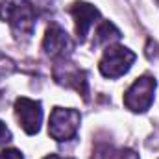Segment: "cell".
<instances>
[{
  "label": "cell",
  "instance_id": "6da1fadb",
  "mask_svg": "<svg viewBox=\"0 0 159 159\" xmlns=\"http://www.w3.org/2000/svg\"><path fill=\"white\" fill-rule=\"evenodd\" d=\"M0 17L13 28L17 35L30 37L35 28V11L28 0H2Z\"/></svg>",
  "mask_w": 159,
  "mask_h": 159
},
{
  "label": "cell",
  "instance_id": "7a4b0ae2",
  "mask_svg": "<svg viewBox=\"0 0 159 159\" xmlns=\"http://www.w3.org/2000/svg\"><path fill=\"white\" fill-rule=\"evenodd\" d=\"M80 113L70 107H54L48 120V133L52 139L63 143L70 141L80 128Z\"/></svg>",
  "mask_w": 159,
  "mask_h": 159
},
{
  "label": "cell",
  "instance_id": "3957f363",
  "mask_svg": "<svg viewBox=\"0 0 159 159\" xmlns=\"http://www.w3.org/2000/svg\"><path fill=\"white\" fill-rule=\"evenodd\" d=\"M156 85V80L148 74L137 78L124 94V106L133 113H144L146 109H150L154 102Z\"/></svg>",
  "mask_w": 159,
  "mask_h": 159
},
{
  "label": "cell",
  "instance_id": "277c9868",
  "mask_svg": "<svg viewBox=\"0 0 159 159\" xmlns=\"http://www.w3.org/2000/svg\"><path fill=\"white\" fill-rule=\"evenodd\" d=\"M135 61V54L124 46H109L100 59V72L106 78H120Z\"/></svg>",
  "mask_w": 159,
  "mask_h": 159
},
{
  "label": "cell",
  "instance_id": "5b68a950",
  "mask_svg": "<svg viewBox=\"0 0 159 159\" xmlns=\"http://www.w3.org/2000/svg\"><path fill=\"white\" fill-rule=\"evenodd\" d=\"M43 48L44 52L54 57V59H67L72 52V41L67 35V32L57 26V24H52L48 30H46V35H44V41H43Z\"/></svg>",
  "mask_w": 159,
  "mask_h": 159
},
{
  "label": "cell",
  "instance_id": "8992f818",
  "mask_svg": "<svg viewBox=\"0 0 159 159\" xmlns=\"http://www.w3.org/2000/svg\"><path fill=\"white\" fill-rule=\"evenodd\" d=\"M15 113H17V119L20 122L22 129L28 135H35L39 131L41 120H43L41 102H35V100H30V98L20 96L15 102Z\"/></svg>",
  "mask_w": 159,
  "mask_h": 159
},
{
  "label": "cell",
  "instance_id": "52a82bcc",
  "mask_svg": "<svg viewBox=\"0 0 159 159\" xmlns=\"http://www.w3.org/2000/svg\"><path fill=\"white\" fill-rule=\"evenodd\" d=\"M70 13L76 20V34L83 41L87 37V32L91 30V26L94 24V20L100 19V11L87 2H76L70 6Z\"/></svg>",
  "mask_w": 159,
  "mask_h": 159
},
{
  "label": "cell",
  "instance_id": "ba28073f",
  "mask_svg": "<svg viewBox=\"0 0 159 159\" xmlns=\"http://www.w3.org/2000/svg\"><path fill=\"white\" fill-rule=\"evenodd\" d=\"M61 69H63V72L54 70V78L67 87H74L78 93L87 96V76H85V72L72 67V65H65V63H61Z\"/></svg>",
  "mask_w": 159,
  "mask_h": 159
},
{
  "label": "cell",
  "instance_id": "9c48e42d",
  "mask_svg": "<svg viewBox=\"0 0 159 159\" xmlns=\"http://www.w3.org/2000/svg\"><path fill=\"white\" fill-rule=\"evenodd\" d=\"M115 39H120V32L115 28L113 22L104 20L98 26V30H96V39H94V43L96 44H102V43H111V41H115Z\"/></svg>",
  "mask_w": 159,
  "mask_h": 159
},
{
  "label": "cell",
  "instance_id": "30bf717a",
  "mask_svg": "<svg viewBox=\"0 0 159 159\" xmlns=\"http://www.w3.org/2000/svg\"><path fill=\"white\" fill-rule=\"evenodd\" d=\"M100 159H139V154H135L133 150H126V148H113V146H104L98 152Z\"/></svg>",
  "mask_w": 159,
  "mask_h": 159
},
{
  "label": "cell",
  "instance_id": "8fae6325",
  "mask_svg": "<svg viewBox=\"0 0 159 159\" xmlns=\"http://www.w3.org/2000/svg\"><path fill=\"white\" fill-rule=\"evenodd\" d=\"M13 63L4 56V54H0V80H4L6 76H9L11 72H13Z\"/></svg>",
  "mask_w": 159,
  "mask_h": 159
},
{
  "label": "cell",
  "instance_id": "7c38bea8",
  "mask_svg": "<svg viewBox=\"0 0 159 159\" xmlns=\"http://www.w3.org/2000/svg\"><path fill=\"white\" fill-rule=\"evenodd\" d=\"M0 159H24V156L15 148H6L0 152Z\"/></svg>",
  "mask_w": 159,
  "mask_h": 159
},
{
  "label": "cell",
  "instance_id": "4fadbf2b",
  "mask_svg": "<svg viewBox=\"0 0 159 159\" xmlns=\"http://www.w3.org/2000/svg\"><path fill=\"white\" fill-rule=\"evenodd\" d=\"M9 139H11L9 129L6 128V124H4V122H0V144H6Z\"/></svg>",
  "mask_w": 159,
  "mask_h": 159
},
{
  "label": "cell",
  "instance_id": "5bb4252c",
  "mask_svg": "<svg viewBox=\"0 0 159 159\" xmlns=\"http://www.w3.org/2000/svg\"><path fill=\"white\" fill-rule=\"evenodd\" d=\"M44 159H72V157H59V156H56V154H52V156H46Z\"/></svg>",
  "mask_w": 159,
  "mask_h": 159
}]
</instances>
